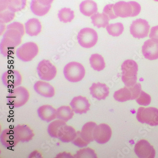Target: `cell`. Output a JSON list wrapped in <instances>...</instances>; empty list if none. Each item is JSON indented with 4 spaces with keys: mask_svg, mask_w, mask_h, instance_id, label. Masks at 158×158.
Segmentation results:
<instances>
[{
    "mask_svg": "<svg viewBox=\"0 0 158 158\" xmlns=\"http://www.w3.org/2000/svg\"><path fill=\"white\" fill-rule=\"evenodd\" d=\"M23 25L15 22L9 25L1 43V52L4 56H9L15 53L16 48L22 42V37L24 34Z\"/></svg>",
    "mask_w": 158,
    "mask_h": 158,
    "instance_id": "cell-1",
    "label": "cell"
},
{
    "mask_svg": "<svg viewBox=\"0 0 158 158\" xmlns=\"http://www.w3.org/2000/svg\"><path fill=\"white\" fill-rule=\"evenodd\" d=\"M113 10L118 17H135L140 14L141 8L140 4L135 2H119L114 5Z\"/></svg>",
    "mask_w": 158,
    "mask_h": 158,
    "instance_id": "cell-2",
    "label": "cell"
},
{
    "mask_svg": "<svg viewBox=\"0 0 158 158\" xmlns=\"http://www.w3.org/2000/svg\"><path fill=\"white\" fill-rule=\"evenodd\" d=\"M122 79L126 86H130L136 83L138 66L133 60H125L122 65Z\"/></svg>",
    "mask_w": 158,
    "mask_h": 158,
    "instance_id": "cell-3",
    "label": "cell"
},
{
    "mask_svg": "<svg viewBox=\"0 0 158 158\" xmlns=\"http://www.w3.org/2000/svg\"><path fill=\"white\" fill-rule=\"evenodd\" d=\"M29 91L23 86H19L15 88L8 94V103L14 107H19L25 105L29 100Z\"/></svg>",
    "mask_w": 158,
    "mask_h": 158,
    "instance_id": "cell-4",
    "label": "cell"
},
{
    "mask_svg": "<svg viewBox=\"0 0 158 158\" xmlns=\"http://www.w3.org/2000/svg\"><path fill=\"white\" fill-rule=\"evenodd\" d=\"M64 74L68 81L77 83L81 81L85 76V69L79 63L71 62L64 68Z\"/></svg>",
    "mask_w": 158,
    "mask_h": 158,
    "instance_id": "cell-5",
    "label": "cell"
},
{
    "mask_svg": "<svg viewBox=\"0 0 158 158\" xmlns=\"http://www.w3.org/2000/svg\"><path fill=\"white\" fill-rule=\"evenodd\" d=\"M142 91V86L139 83H136L130 86H126L115 92L114 98L119 102H123L130 100L137 99Z\"/></svg>",
    "mask_w": 158,
    "mask_h": 158,
    "instance_id": "cell-6",
    "label": "cell"
},
{
    "mask_svg": "<svg viewBox=\"0 0 158 158\" xmlns=\"http://www.w3.org/2000/svg\"><path fill=\"white\" fill-rule=\"evenodd\" d=\"M137 119L142 123L157 126L158 125V109L152 107L147 108L141 107L137 113Z\"/></svg>",
    "mask_w": 158,
    "mask_h": 158,
    "instance_id": "cell-7",
    "label": "cell"
},
{
    "mask_svg": "<svg viewBox=\"0 0 158 158\" xmlns=\"http://www.w3.org/2000/svg\"><path fill=\"white\" fill-rule=\"evenodd\" d=\"M77 40L82 47L91 48L94 46L98 42V33L95 30L91 28H84L78 32Z\"/></svg>",
    "mask_w": 158,
    "mask_h": 158,
    "instance_id": "cell-8",
    "label": "cell"
},
{
    "mask_svg": "<svg viewBox=\"0 0 158 158\" xmlns=\"http://www.w3.org/2000/svg\"><path fill=\"white\" fill-rule=\"evenodd\" d=\"M39 52L38 46L33 42H29L23 44L16 50L17 56L21 60L31 61L37 56Z\"/></svg>",
    "mask_w": 158,
    "mask_h": 158,
    "instance_id": "cell-9",
    "label": "cell"
},
{
    "mask_svg": "<svg viewBox=\"0 0 158 158\" xmlns=\"http://www.w3.org/2000/svg\"><path fill=\"white\" fill-rule=\"evenodd\" d=\"M37 71L41 80L50 81L56 76L57 70L55 66L48 60H44L38 65Z\"/></svg>",
    "mask_w": 158,
    "mask_h": 158,
    "instance_id": "cell-10",
    "label": "cell"
},
{
    "mask_svg": "<svg viewBox=\"0 0 158 158\" xmlns=\"http://www.w3.org/2000/svg\"><path fill=\"white\" fill-rule=\"evenodd\" d=\"M150 25L146 20L139 19L134 21L130 27V32L134 38L143 39L147 37L150 31Z\"/></svg>",
    "mask_w": 158,
    "mask_h": 158,
    "instance_id": "cell-11",
    "label": "cell"
},
{
    "mask_svg": "<svg viewBox=\"0 0 158 158\" xmlns=\"http://www.w3.org/2000/svg\"><path fill=\"white\" fill-rule=\"evenodd\" d=\"M112 131L108 124L101 123L97 125L94 132V140L100 144H105L110 140Z\"/></svg>",
    "mask_w": 158,
    "mask_h": 158,
    "instance_id": "cell-12",
    "label": "cell"
},
{
    "mask_svg": "<svg viewBox=\"0 0 158 158\" xmlns=\"http://www.w3.org/2000/svg\"><path fill=\"white\" fill-rule=\"evenodd\" d=\"M135 151L137 155L140 158H153L155 157V149L145 140H140L136 144Z\"/></svg>",
    "mask_w": 158,
    "mask_h": 158,
    "instance_id": "cell-13",
    "label": "cell"
},
{
    "mask_svg": "<svg viewBox=\"0 0 158 158\" xmlns=\"http://www.w3.org/2000/svg\"><path fill=\"white\" fill-rule=\"evenodd\" d=\"M22 79V75L17 70H8L2 76L3 83L9 88H14L20 85Z\"/></svg>",
    "mask_w": 158,
    "mask_h": 158,
    "instance_id": "cell-14",
    "label": "cell"
},
{
    "mask_svg": "<svg viewBox=\"0 0 158 158\" xmlns=\"http://www.w3.org/2000/svg\"><path fill=\"white\" fill-rule=\"evenodd\" d=\"M142 52L146 59L153 60L158 59V41L148 40L142 47Z\"/></svg>",
    "mask_w": 158,
    "mask_h": 158,
    "instance_id": "cell-15",
    "label": "cell"
},
{
    "mask_svg": "<svg viewBox=\"0 0 158 158\" xmlns=\"http://www.w3.org/2000/svg\"><path fill=\"white\" fill-rule=\"evenodd\" d=\"M74 112L77 114H83L90 110V104L86 97L79 96L75 97L70 103Z\"/></svg>",
    "mask_w": 158,
    "mask_h": 158,
    "instance_id": "cell-16",
    "label": "cell"
},
{
    "mask_svg": "<svg viewBox=\"0 0 158 158\" xmlns=\"http://www.w3.org/2000/svg\"><path fill=\"white\" fill-rule=\"evenodd\" d=\"M13 129L20 142H29L32 140L34 136L33 131L27 125L19 124Z\"/></svg>",
    "mask_w": 158,
    "mask_h": 158,
    "instance_id": "cell-17",
    "label": "cell"
},
{
    "mask_svg": "<svg viewBox=\"0 0 158 158\" xmlns=\"http://www.w3.org/2000/svg\"><path fill=\"white\" fill-rule=\"evenodd\" d=\"M1 142L5 147L11 148L16 146L20 141L14 129H6L2 132Z\"/></svg>",
    "mask_w": 158,
    "mask_h": 158,
    "instance_id": "cell-18",
    "label": "cell"
},
{
    "mask_svg": "<svg viewBox=\"0 0 158 158\" xmlns=\"http://www.w3.org/2000/svg\"><path fill=\"white\" fill-rule=\"evenodd\" d=\"M89 89L92 97L98 100L105 99L109 94L108 86L100 82L93 84Z\"/></svg>",
    "mask_w": 158,
    "mask_h": 158,
    "instance_id": "cell-19",
    "label": "cell"
},
{
    "mask_svg": "<svg viewBox=\"0 0 158 158\" xmlns=\"http://www.w3.org/2000/svg\"><path fill=\"white\" fill-rule=\"evenodd\" d=\"M34 88L35 91L42 97L52 98L55 94L53 86L46 82L37 81L34 85Z\"/></svg>",
    "mask_w": 158,
    "mask_h": 158,
    "instance_id": "cell-20",
    "label": "cell"
},
{
    "mask_svg": "<svg viewBox=\"0 0 158 158\" xmlns=\"http://www.w3.org/2000/svg\"><path fill=\"white\" fill-rule=\"evenodd\" d=\"M38 113L40 118L47 122H50L57 118L56 109L50 105L41 106L39 108Z\"/></svg>",
    "mask_w": 158,
    "mask_h": 158,
    "instance_id": "cell-21",
    "label": "cell"
},
{
    "mask_svg": "<svg viewBox=\"0 0 158 158\" xmlns=\"http://www.w3.org/2000/svg\"><path fill=\"white\" fill-rule=\"evenodd\" d=\"M15 16V12L9 8L8 0H1V23H5L11 22Z\"/></svg>",
    "mask_w": 158,
    "mask_h": 158,
    "instance_id": "cell-22",
    "label": "cell"
},
{
    "mask_svg": "<svg viewBox=\"0 0 158 158\" xmlns=\"http://www.w3.org/2000/svg\"><path fill=\"white\" fill-rule=\"evenodd\" d=\"M42 25L40 21L36 18L31 19L25 24L26 33L31 36H36L41 32Z\"/></svg>",
    "mask_w": 158,
    "mask_h": 158,
    "instance_id": "cell-23",
    "label": "cell"
},
{
    "mask_svg": "<svg viewBox=\"0 0 158 158\" xmlns=\"http://www.w3.org/2000/svg\"><path fill=\"white\" fill-rule=\"evenodd\" d=\"M80 12L86 16L93 15L98 11V5L92 0H85L80 3Z\"/></svg>",
    "mask_w": 158,
    "mask_h": 158,
    "instance_id": "cell-24",
    "label": "cell"
},
{
    "mask_svg": "<svg viewBox=\"0 0 158 158\" xmlns=\"http://www.w3.org/2000/svg\"><path fill=\"white\" fill-rule=\"evenodd\" d=\"M97 126L96 123L89 122L85 123L83 126L81 131V135L87 142L90 143L94 140V132Z\"/></svg>",
    "mask_w": 158,
    "mask_h": 158,
    "instance_id": "cell-25",
    "label": "cell"
},
{
    "mask_svg": "<svg viewBox=\"0 0 158 158\" xmlns=\"http://www.w3.org/2000/svg\"><path fill=\"white\" fill-rule=\"evenodd\" d=\"M77 132L75 129L71 126L66 125L62 131L59 139L64 143L73 142L76 137Z\"/></svg>",
    "mask_w": 158,
    "mask_h": 158,
    "instance_id": "cell-26",
    "label": "cell"
},
{
    "mask_svg": "<svg viewBox=\"0 0 158 158\" xmlns=\"http://www.w3.org/2000/svg\"><path fill=\"white\" fill-rule=\"evenodd\" d=\"M66 124V122L63 120L59 119L54 121L48 125V132L50 136L58 138L60 130Z\"/></svg>",
    "mask_w": 158,
    "mask_h": 158,
    "instance_id": "cell-27",
    "label": "cell"
},
{
    "mask_svg": "<svg viewBox=\"0 0 158 158\" xmlns=\"http://www.w3.org/2000/svg\"><path fill=\"white\" fill-rule=\"evenodd\" d=\"M90 64L92 68L96 71H102L106 67V63L102 56L98 54H94L89 59Z\"/></svg>",
    "mask_w": 158,
    "mask_h": 158,
    "instance_id": "cell-28",
    "label": "cell"
},
{
    "mask_svg": "<svg viewBox=\"0 0 158 158\" xmlns=\"http://www.w3.org/2000/svg\"><path fill=\"white\" fill-rule=\"evenodd\" d=\"M74 111L69 106H62L56 110L57 118L67 122L73 118L74 115Z\"/></svg>",
    "mask_w": 158,
    "mask_h": 158,
    "instance_id": "cell-29",
    "label": "cell"
},
{
    "mask_svg": "<svg viewBox=\"0 0 158 158\" xmlns=\"http://www.w3.org/2000/svg\"><path fill=\"white\" fill-rule=\"evenodd\" d=\"M92 22L94 25L98 28H105L109 24V18L106 14H96L92 16Z\"/></svg>",
    "mask_w": 158,
    "mask_h": 158,
    "instance_id": "cell-30",
    "label": "cell"
},
{
    "mask_svg": "<svg viewBox=\"0 0 158 158\" xmlns=\"http://www.w3.org/2000/svg\"><path fill=\"white\" fill-rule=\"evenodd\" d=\"M52 6H45L40 3L37 0H32L31 3V9L34 15L39 16L48 13Z\"/></svg>",
    "mask_w": 158,
    "mask_h": 158,
    "instance_id": "cell-31",
    "label": "cell"
},
{
    "mask_svg": "<svg viewBox=\"0 0 158 158\" xmlns=\"http://www.w3.org/2000/svg\"><path fill=\"white\" fill-rule=\"evenodd\" d=\"M58 17L61 22L64 23H70L75 18V13L70 9L64 8L59 11Z\"/></svg>",
    "mask_w": 158,
    "mask_h": 158,
    "instance_id": "cell-32",
    "label": "cell"
},
{
    "mask_svg": "<svg viewBox=\"0 0 158 158\" xmlns=\"http://www.w3.org/2000/svg\"><path fill=\"white\" fill-rule=\"evenodd\" d=\"M124 30L123 24L121 23L111 24L106 27V31L111 36L118 37L122 34Z\"/></svg>",
    "mask_w": 158,
    "mask_h": 158,
    "instance_id": "cell-33",
    "label": "cell"
},
{
    "mask_svg": "<svg viewBox=\"0 0 158 158\" xmlns=\"http://www.w3.org/2000/svg\"><path fill=\"white\" fill-rule=\"evenodd\" d=\"M9 8L12 11H21L25 8L27 0H8Z\"/></svg>",
    "mask_w": 158,
    "mask_h": 158,
    "instance_id": "cell-34",
    "label": "cell"
},
{
    "mask_svg": "<svg viewBox=\"0 0 158 158\" xmlns=\"http://www.w3.org/2000/svg\"><path fill=\"white\" fill-rule=\"evenodd\" d=\"M75 158H97V155L93 149L89 148L81 149L75 154Z\"/></svg>",
    "mask_w": 158,
    "mask_h": 158,
    "instance_id": "cell-35",
    "label": "cell"
},
{
    "mask_svg": "<svg viewBox=\"0 0 158 158\" xmlns=\"http://www.w3.org/2000/svg\"><path fill=\"white\" fill-rule=\"evenodd\" d=\"M136 101L141 106H148L151 103V97L149 94L142 90L138 98L136 99Z\"/></svg>",
    "mask_w": 158,
    "mask_h": 158,
    "instance_id": "cell-36",
    "label": "cell"
},
{
    "mask_svg": "<svg viewBox=\"0 0 158 158\" xmlns=\"http://www.w3.org/2000/svg\"><path fill=\"white\" fill-rule=\"evenodd\" d=\"M73 143L77 146L82 148L87 146L90 143L85 140L84 138L82 137L81 131H78L77 132L76 137L73 141Z\"/></svg>",
    "mask_w": 158,
    "mask_h": 158,
    "instance_id": "cell-37",
    "label": "cell"
},
{
    "mask_svg": "<svg viewBox=\"0 0 158 158\" xmlns=\"http://www.w3.org/2000/svg\"><path fill=\"white\" fill-rule=\"evenodd\" d=\"M114 5V4H108L106 6L103 10V12L108 17L110 20L114 19L117 18V17L115 15L114 11V10H113Z\"/></svg>",
    "mask_w": 158,
    "mask_h": 158,
    "instance_id": "cell-38",
    "label": "cell"
},
{
    "mask_svg": "<svg viewBox=\"0 0 158 158\" xmlns=\"http://www.w3.org/2000/svg\"><path fill=\"white\" fill-rule=\"evenodd\" d=\"M149 36L151 39L158 41V26H154L152 28Z\"/></svg>",
    "mask_w": 158,
    "mask_h": 158,
    "instance_id": "cell-39",
    "label": "cell"
},
{
    "mask_svg": "<svg viewBox=\"0 0 158 158\" xmlns=\"http://www.w3.org/2000/svg\"><path fill=\"white\" fill-rule=\"evenodd\" d=\"M38 2L42 5L45 6H52L54 0H37Z\"/></svg>",
    "mask_w": 158,
    "mask_h": 158,
    "instance_id": "cell-40",
    "label": "cell"
},
{
    "mask_svg": "<svg viewBox=\"0 0 158 158\" xmlns=\"http://www.w3.org/2000/svg\"><path fill=\"white\" fill-rule=\"evenodd\" d=\"M154 1H155L156 2H158V0H154Z\"/></svg>",
    "mask_w": 158,
    "mask_h": 158,
    "instance_id": "cell-41",
    "label": "cell"
}]
</instances>
